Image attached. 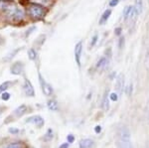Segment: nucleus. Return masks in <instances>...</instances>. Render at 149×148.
<instances>
[{
  "label": "nucleus",
  "mask_w": 149,
  "mask_h": 148,
  "mask_svg": "<svg viewBox=\"0 0 149 148\" xmlns=\"http://www.w3.org/2000/svg\"><path fill=\"white\" fill-rule=\"evenodd\" d=\"M28 110V108H27V106H20L19 107H17V108L14 110V114H15L17 117H20V116H22L24 113H26V111Z\"/></svg>",
  "instance_id": "13"
},
{
  "label": "nucleus",
  "mask_w": 149,
  "mask_h": 148,
  "mask_svg": "<svg viewBox=\"0 0 149 148\" xmlns=\"http://www.w3.org/2000/svg\"><path fill=\"white\" fill-rule=\"evenodd\" d=\"M118 2H119V0H110V1H109V6L110 7L116 6L117 4H118Z\"/></svg>",
  "instance_id": "22"
},
{
  "label": "nucleus",
  "mask_w": 149,
  "mask_h": 148,
  "mask_svg": "<svg viewBox=\"0 0 149 148\" xmlns=\"http://www.w3.org/2000/svg\"><path fill=\"white\" fill-rule=\"evenodd\" d=\"M48 108L52 111H57L59 109V106H58V102L54 99L48 101Z\"/></svg>",
  "instance_id": "15"
},
{
  "label": "nucleus",
  "mask_w": 149,
  "mask_h": 148,
  "mask_svg": "<svg viewBox=\"0 0 149 148\" xmlns=\"http://www.w3.org/2000/svg\"><path fill=\"white\" fill-rule=\"evenodd\" d=\"M134 9L137 15L141 14V12L143 10V2L142 0H135V5H134Z\"/></svg>",
  "instance_id": "14"
},
{
  "label": "nucleus",
  "mask_w": 149,
  "mask_h": 148,
  "mask_svg": "<svg viewBox=\"0 0 149 148\" xmlns=\"http://www.w3.org/2000/svg\"><path fill=\"white\" fill-rule=\"evenodd\" d=\"M93 141L90 138H86V139H81L80 143H79V146L80 148H93Z\"/></svg>",
  "instance_id": "9"
},
{
  "label": "nucleus",
  "mask_w": 149,
  "mask_h": 148,
  "mask_svg": "<svg viewBox=\"0 0 149 148\" xmlns=\"http://www.w3.org/2000/svg\"><path fill=\"white\" fill-rule=\"evenodd\" d=\"M67 139H68V142H69V143H72V142L74 141V138L73 135H71V134H70V135H68V137H67Z\"/></svg>",
  "instance_id": "26"
},
{
  "label": "nucleus",
  "mask_w": 149,
  "mask_h": 148,
  "mask_svg": "<svg viewBox=\"0 0 149 148\" xmlns=\"http://www.w3.org/2000/svg\"><path fill=\"white\" fill-rule=\"evenodd\" d=\"M59 148H69V142L68 143H63Z\"/></svg>",
  "instance_id": "28"
},
{
  "label": "nucleus",
  "mask_w": 149,
  "mask_h": 148,
  "mask_svg": "<svg viewBox=\"0 0 149 148\" xmlns=\"http://www.w3.org/2000/svg\"><path fill=\"white\" fill-rule=\"evenodd\" d=\"M109 97H110V99H111L112 101H116L117 99H118V95H117L116 92H111L109 95Z\"/></svg>",
  "instance_id": "20"
},
{
  "label": "nucleus",
  "mask_w": 149,
  "mask_h": 148,
  "mask_svg": "<svg viewBox=\"0 0 149 148\" xmlns=\"http://www.w3.org/2000/svg\"><path fill=\"white\" fill-rule=\"evenodd\" d=\"M95 133H100V131H102V127H100V125H97L95 127Z\"/></svg>",
  "instance_id": "27"
},
{
  "label": "nucleus",
  "mask_w": 149,
  "mask_h": 148,
  "mask_svg": "<svg viewBox=\"0 0 149 148\" xmlns=\"http://www.w3.org/2000/svg\"><path fill=\"white\" fill-rule=\"evenodd\" d=\"M3 42V40H2V38H1V36H0V44H1V43Z\"/></svg>",
  "instance_id": "31"
},
{
  "label": "nucleus",
  "mask_w": 149,
  "mask_h": 148,
  "mask_svg": "<svg viewBox=\"0 0 149 148\" xmlns=\"http://www.w3.org/2000/svg\"><path fill=\"white\" fill-rule=\"evenodd\" d=\"M1 99H3V101H8V99H10V94H9L8 92H3L1 95Z\"/></svg>",
  "instance_id": "21"
},
{
  "label": "nucleus",
  "mask_w": 149,
  "mask_h": 148,
  "mask_svg": "<svg viewBox=\"0 0 149 148\" xmlns=\"http://www.w3.org/2000/svg\"><path fill=\"white\" fill-rule=\"evenodd\" d=\"M118 148H130V132L128 128L122 126L118 132Z\"/></svg>",
  "instance_id": "1"
},
{
  "label": "nucleus",
  "mask_w": 149,
  "mask_h": 148,
  "mask_svg": "<svg viewBox=\"0 0 149 148\" xmlns=\"http://www.w3.org/2000/svg\"><path fill=\"white\" fill-rule=\"evenodd\" d=\"M26 122L33 123V124H35L36 126H38V127H42V126L44 125V119L41 117L40 115H34V116L29 117L27 120H26Z\"/></svg>",
  "instance_id": "7"
},
{
  "label": "nucleus",
  "mask_w": 149,
  "mask_h": 148,
  "mask_svg": "<svg viewBox=\"0 0 149 148\" xmlns=\"http://www.w3.org/2000/svg\"><path fill=\"white\" fill-rule=\"evenodd\" d=\"M118 46H119V49H122V48H123V46H124V38L123 37H121L120 39H119Z\"/></svg>",
  "instance_id": "23"
},
{
  "label": "nucleus",
  "mask_w": 149,
  "mask_h": 148,
  "mask_svg": "<svg viewBox=\"0 0 149 148\" xmlns=\"http://www.w3.org/2000/svg\"><path fill=\"white\" fill-rule=\"evenodd\" d=\"M28 56L30 60H35L36 57H37V53H36V51L34 49H30L28 51Z\"/></svg>",
  "instance_id": "19"
},
{
  "label": "nucleus",
  "mask_w": 149,
  "mask_h": 148,
  "mask_svg": "<svg viewBox=\"0 0 149 148\" xmlns=\"http://www.w3.org/2000/svg\"><path fill=\"white\" fill-rule=\"evenodd\" d=\"M102 108L104 111L109 110V97H107V94L105 92L104 97H103V101H102Z\"/></svg>",
  "instance_id": "16"
},
{
  "label": "nucleus",
  "mask_w": 149,
  "mask_h": 148,
  "mask_svg": "<svg viewBox=\"0 0 149 148\" xmlns=\"http://www.w3.org/2000/svg\"><path fill=\"white\" fill-rule=\"evenodd\" d=\"M24 71V65L21 62H16L11 67V73L13 75H20Z\"/></svg>",
  "instance_id": "8"
},
{
  "label": "nucleus",
  "mask_w": 149,
  "mask_h": 148,
  "mask_svg": "<svg viewBox=\"0 0 149 148\" xmlns=\"http://www.w3.org/2000/svg\"><path fill=\"white\" fill-rule=\"evenodd\" d=\"M120 32H121V28H116L115 29V34L116 35H120Z\"/></svg>",
  "instance_id": "29"
},
{
  "label": "nucleus",
  "mask_w": 149,
  "mask_h": 148,
  "mask_svg": "<svg viewBox=\"0 0 149 148\" xmlns=\"http://www.w3.org/2000/svg\"><path fill=\"white\" fill-rule=\"evenodd\" d=\"M0 114H1V111H0Z\"/></svg>",
  "instance_id": "32"
},
{
  "label": "nucleus",
  "mask_w": 149,
  "mask_h": 148,
  "mask_svg": "<svg viewBox=\"0 0 149 148\" xmlns=\"http://www.w3.org/2000/svg\"><path fill=\"white\" fill-rule=\"evenodd\" d=\"M81 52H83V43L79 42L74 47V60H76V63L78 64L79 67H81Z\"/></svg>",
  "instance_id": "5"
},
{
  "label": "nucleus",
  "mask_w": 149,
  "mask_h": 148,
  "mask_svg": "<svg viewBox=\"0 0 149 148\" xmlns=\"http://www.w3.org/2000/svg\"><path fill=\"white\" fill-rule=\"evenodd\" d=\"M9 132H10V133H17L18 130L14 129V128H9Z\"/></svg>",
  "instance_id": "30"
},
{
  "label": "nucleus",
  "mask_w": 149,
  "mask_h": 148,
  "mask_svg": "<svg viewBox=\"0 0 149 148\" xmlns=\"http://www.w3.org/2000/svg\"><path fill=\"white\" fill-rule=\"evenodd\" d=\"M123 85H124V77L122 74H120V75L117 77V80H116V90H118V92H122Z\"/></svg>",
  "instance_id": "11"
},
{
  "label": "nucleus",
  "mask_w": 149,
  "mask_h": 148,
  "mask_svg": "<svg viewBox=\"0 0 149 148\" xmlns=\"http://www.w3.org/2000/svg\"><path fill=\"white\" fill-rule=\"evenodd\" d=\"M107 64H109V60L107 59V57H102L97 63V69L100 71H102L103 69H105V67L107 66Z\"/></svg>",
  "instance_id": "10"
},
{
  "label": "nucleus",
  "mask_w": 149,
  "mask_h": 148,
  "mask_svg": "<svg viewBox=\"0 0 149 148\" xmlns=\"http://www.w3.org/2000/svg\"><path fill=\"white\" fill-rule=\"evenodd\" d=\"M39 79H40V83H41V87H42V90L46 95H51L53 94V89L52 87L49 85L48 83L45 82V80L42 78V76L39 74Z\"/></svg>",
  "instance_id": "4"
},
{
  "label": "nucleus",
  "mask_w": 149,
  "mask_h": 148,
  "mask_svg": "<svg viewBox=\"0 0 149 148\" xmlns=\"http://www.w3.org/2000/svg\"><path fill=\"white\" fill-rule=\"evenodd\" d=\"M10 85H11L10 82H4L3 83H1V85H0V94H3V92L10 87Z\"/></svg>",
  "instance_id": "17"
},
{
  "label": "nucleus",
  "mask_w": 149,
  "mask_h": 148,
  "mask_svg": "<svg viewBox=\"0 0 149 148\" xmlns=\"http://www.w3.org/2000/svg\"><path fill=\"white\" fill-rule=\"evenodd\" d=\"M7 148H21V147H20V145H19L18 143H14V144L9 145Z\"/></svg>",
  "instance_id": "25"
},
{
  "label": "nucleus",
  "mask_w": 149,
  "mask_h": 148,
  "mask_svg": "<svg viewBox=\"0 0 149 148\" xmlns=\"http://www.w3.org/2000/svg\"><path fill=\"white\" fill-rule=\"evenodd\" d=\"M0 9L3 10L4 12L12 13L13 15L17 11L16 5L12 1H9V0H0Z\"/></svg>",
  "instance_id": "3"
},
{
  "label": "nucleus",
  "mask_w": 149,
  "mask_h": 148,
  "mask_svg": "<svg viewBox=\"0 0 149 148\" xmlns=\"http://www.w3.org/2000/svg\"><path fill=\"white\" fill-rule=\"evenodd\" d=\"M110 14H111V10H110V9H107V10L103 12V14H102V17H100V25H103V24L109 20V18L110 17Z\"/></svg>",
  "instance_id": "12"
},
{
  "label": "nucleus",
  "mask_w": 149,
  "mask_h": 148,
  "mask_svg": "<svg viewBox=\"0 0 149 148\" xmlns=\"http://www.w3.org/2000/svg\"><path fill=\"white\" fill-rule=\"evenodd\" d=\"M29 14L33 19H40L44 16L45 14V10L44 7L42 5H39V4H31L29 6Z\"/></svg>",
  "instance_id": "2"
},
{
  "label": "nucleus",
  "mask_w": 149,
  "mask_h": 148,
  "mask_svg": "<svg viewBox=\"0 0 149 148\" xmlns=\"http://www.w3.org/2000/svg\"><path fill=\"white\" fill-rule=\"evenodd\" d=\"M97 35H95V36H93V38L92 43H91V46H92V47L95 46V44L97 43Z\"/></svg>",
  "instance_id": "24"
},
{
  "label": "nucleus",
  "mask_w": 149,
  "mask_h": 148,
  "mask_svg": "<svg viewBox=\"0 0 149 148\" xmlns=\"http://www.w3.org/2000/svg\"><path fill=\"white\" fill-rule=\"evenodd\" d=\"M24 92H25L26 95H28V97H34L35 95L34 88H33L30 81L27 80V79H26L25 82H24Z\"/></svg>",
  "instance_id": "6"
},
{
  "label": "nucleus",
  "mask_w": 149,
  "mask_h": 148,
  "mask_svg": "<svg viewBox=\"0 0 149 148\" xmlns=\"http://www.w3.org/2000/svg\"><path fill=\"white\" fill-rule=\"evenodd\" d=\"M14 18L16 19V20H21V19L23 18V12L22 10H19V9H17V11L14 13Z\"/></svg>",
  "instance_id": "18"
}]
</instances>
